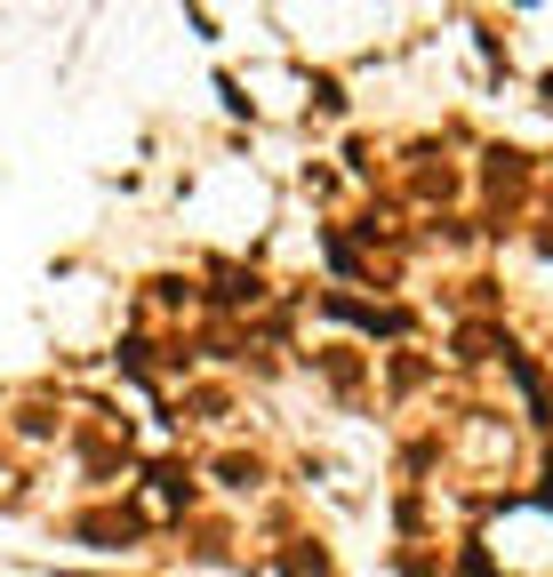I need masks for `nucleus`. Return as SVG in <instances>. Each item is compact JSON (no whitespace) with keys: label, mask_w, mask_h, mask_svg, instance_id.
<instances>
[{"label":"nucleus","mask_w":553,"mask_h":577,"mask_svg":"<svg viewBox=\"0 0 553 577\" xmlns=\"http://www.w3.org/2000/svg\"><path fill=\"white\" fill-rule=\"evenodd\" d=\"M80 538H137V513H80Z\"/></svg>","instance_id":"f257e3e1"},{"label":"nucleus","mask_w":553,"mask_h":577,"mask_svg":"<svg viewBox=\"0 0 553 577\" xmlns=\"http://www.w3.org/2000/svg\"><path fill=\"white\" fill-rule=\"evenodd\" d=\"M458 354H465V361H481V354H498V329H465V337H458Z\"/></svg>","instance_id":"f03ea898"}]
</instances>
